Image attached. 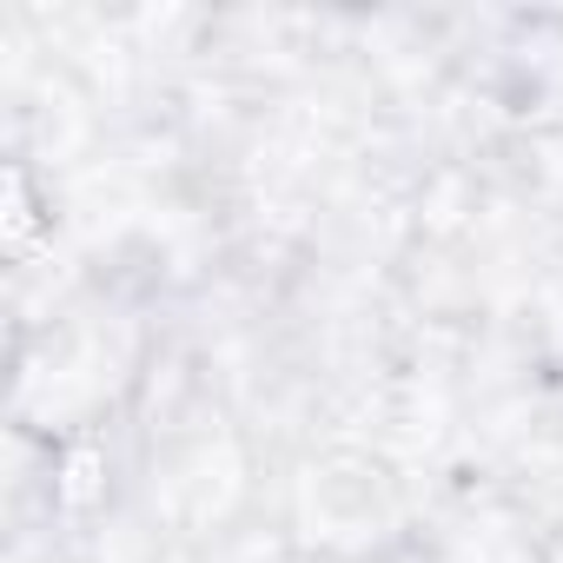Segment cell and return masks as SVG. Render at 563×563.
<instances>
[{
  "mask_svg": "<svg viewBox=\"0 0 563 563\" xmlns=\"http://www.w3.org/2000/svg\"><path fill=\"white\" fill-rule=\"evenodd\" d=\"M0 232H8V252H14V258H27V252L54 232V212H47V199H41L34 173H27V159H14L8 179H0Z\"/></svg>",
  "mask_w": 563,
  "mask_h": 563,
  "instance_id": "1",
  "label": "cell"
},
{
  "mask_svg": "<svg viewBox=\"0 0 563 563\" xmlns=\"http://www.w3.org/2000/svg\"><path fill=\"white\" fill-rule=\"evenodd\" d=\"M100 477H107V451H100L93 438H74V444L60 451V484H54V497H60L67 510H80V504L100 497Z\"/></svg>",
  "mask_w": 563,
  "mask_h": 563,
  "instance_id": "2",
  "label": "cell"
}]
</instances>
